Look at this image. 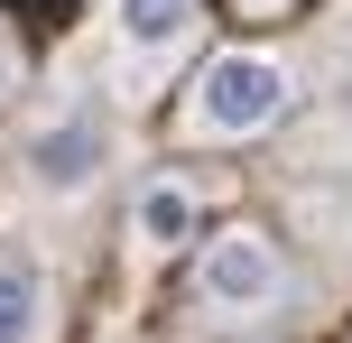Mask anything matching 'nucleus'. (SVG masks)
<instances>
[{
	"label": "nucleus",
	"instance_id": "1",
	"mask_svg": "<svg viewBox=\"0 0 352 343\" xmlns=\"http://www.w3.org/2000/svg\"><path fill=\"white\" fill-rule=\"evenodd\" d=\"M287 102H297V74H287V56L269 47H223L204 74H195V140H260V130L287 121Z\"/></svg>",
	"mask_w": 352,
	"mask_h": 343
},
{
	"label": "nucleus",
	"instance_id": "2",
	"mask_svg": "<svg viewBox=\"0 0 352 343\" xmlns=\"http://www.w3.org/2000/svg\"><path fill=\"white\" fill-rule=\"evenodd\" d=\"M195 307L213 316V325H260V316L287 307V260L269 232H250V223H232V232H213L204 251H195Z\"/></svg>",
	"mask_w": 352,
	"mask_h": 343
},
{
	"label": "nucleus",
	"instance_id": "3",
	"mask_svg": "<svg viewBox=\"0 0 352 343\" xmlns=\"http://www.w3.org/2000/svg\"><path fill=\"white\" fill-rule=\"evenodd\" d=\"M102 167H111V121L84 93H65V102H56L47 121H28V140H19V177H28L37 195H84V186H102Z\"/></svg>",
	"mask_w": 352,
	"mask_h": 343
},
{
	"label": "nucleus",
	"instance_id": "4",
	"mask_svg": "<svg viewBox=\"0 0 352 343\" xmlns=\"http://www.w3.org/2000/svg\"><path fill=\"white\" fill-rule=\"evenodd\" d=\"M130 232H140V251H186V241L204 232V195H195L186 177H148L140 195H130Z\"/></svg>",
	"mask_w": 352,
	"mask_h": 343
},
{
	"label": "nucleus",
	"instance_id": "5",
	"mask_svg": "<svg viewBox=\"0 0 352 343\" xmlns=\"http://www.w3.org/2000/svg\"><path fill=\"white\" fill-rule=\"evenodd\" d=\"M111 28H121L130 56H176L204 28V0H111Z\"/></svg>",
	"mask_w": 352,
	"mask_h": 343
},
{
	"label": "nucleus",
	"instance_id": "6",
	"mask_svg": "<svg viewBox=\"0 0 352 343\" xmlns=\"http://www.w3.org/2000/svg\"><path fill=\"white\" fill-rule=\"evenodd\" d=\"M0 343H56V288L0 251Z\"/></svg>",
	"mask_w": 352,
	"mask_h": 343
},
{
	"label": "nucleus",
	"instance_id": "7",
	"mask_svg": "<svg viewBox=\"0 0 352 343\" xmlns=\"http://www.w3.org/2000/svg\"><path fill=\"white\" fill-rule=\"evenodd\" d=\"M10 84H19V65H10V47H0V102H10Z\"/></svg>",
	"mask_w": 352,
	"mask_h": 343
}]
</instances>
